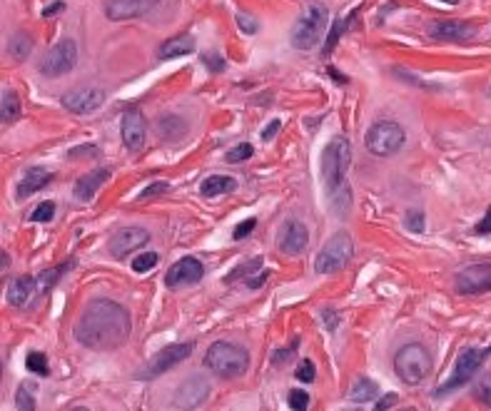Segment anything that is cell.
<instances>
[{"mask_svg":"<svg viewBox=\"0 0 491 411\" xmlns=\"http://www.w3.org/2000/svg\"><path fill=\"white\" fill-rule=\"evenodd\" d=\"M132 331L130 311L112 299H95L85 307L75 324V342L93 351H112L120 349Z\"/></svg>","mask_w":491,"mask_h":411,"instance_id":"obj_1","label":"cell"},{"mask_svg":"<svg viewBox=\"0 0 491 411\" xmlns=\"http://www.w3.org/2000/svg\"><path fill=\"white\" fill-rule=\"evenodd\" d=\"M349 162H352L349 140L347 137H332L327 147L322 149V180L334 214L347 212L349 202H352V194H349L347 187Z\"/></svg>","mask_w":491,"mask_h":411,"instance_id":"obj_2","label":"cell"},{"mask_svg":"<svg viewBox=\"0 0 491 411\" xmlns=\"http://www.w3.org/2000/svg\"><path fill=\"white\" fill-rule=\"evenodd\" d=\"M205 364L220 379H237L249 367V354L230 342H215L205 354Z\"/></svg>","mask_w":491,"mask_h":411,"instance_id":"obj_3","label":"cell"},{"mask_svg":"<svg viewBox=\"0 0 491 411\" xmlns=\"http://www.w3.org/2000/svg\"><path fill=\"white\" fill-rule=\"evenodd\" d=\"M394 372L404 384L417 386L431 374V354L422 344H407L394 356Z\"/></svg>","mask_w":491,"mask_h":411,"instance_id":"obj_4","label":"cell"},{"mask_svg":"<svg viewBox=\"0 0 491 411\" xmlns=\"http://www.w3.org/2000/svg\"><path fill=\"white\" fill-rule=\"evenodd\" d=\"M327 18L330 10L322 3H310L302 12V18L292 28V45L297 50H312L319 43L324 28H327Z\"/></svg>","mask_w":491,"mask_h":411,"instance_id":"obj_5","label":"cell"},{"mask_svg":"<svg viewBox=\"0 0 491 411\" xmlns=\"http://www.w3.org/2000/svg\"><path fill=\"white\" fill-rule=\"evenodd\" d=\"M355 255V242L347 232H337V235L330 237V242L319 249L317 262H314V269L319 274H334L347 264Z\"/></svg>","mask_w":491,"mask_h":411,"instance_id":"obj_6","label":"cell"},{"mask_svg":"<svg viewBox=\"0 0 491 411\" xmlns=\"http://www.w3.org/2000/svg\"><path fill=\"white\" fill-rule=\"evenodd\" d=\"M404 140H407V135H404V130H402V125L392 122V120H384V122H377L369 127L367 137H364V145H367V149L372 152V155L389 157L402 149Z\"/></svg>","mask_w":491,"mask_h":411,"instance_id":"obj_7","label":"cell"},{"mask_svg":"<svg viewBox=\"0 0 491 411\" xmlns=\"http://www.w3.org/2000/svg\"><path fill=\"white\" fill-rule=\"evenodd\" d=\"M486 356H489V351H486V349H476V347L464 349V351L459 354V359H456L452 376H449V379L444 381V384L439 386V389H436L434 396H442V394L454 392V389L464 386L467 381H472V376L481 369V364H484Z\"/></svg>","mask_w":491,"mask_h":411,"instance_id":"obj_8","label":"cell"},{"mask_svg":"<svg viewBox=\"0 0 491 411\" xmlns=\"http://www.w3.org/2000/svg\"><path fill=\"white\" fill-rule=\"evenodd\" d=\"M75 62H78V45L68 37L48 50V55L40 62V73L45 77H62L75 68Z\"/></svg>","mask_w":491,"mask_h":411,"instance_id":"obj_9","label":"cell"},{"mask_svg":"<svg viewBox=\"0 0 491 411\" xmlns=\"http://www.w3.org/2000/svg\"><path fill=\"white\" fill-rule=\"evenodd\" d=\"M62 107L75 115H87V112H95L102 102H105V90L98 85H82L75 87L70 93L62 95Z\"/></svg>","mask_w":491,"mask_h":411,"instance_id":"obj_10","label":"cell"},{"mask_svg":"<svg viewBox=\"0 0 491 411\" xmlns=\"http://www.w3.org/2000/svg\"><path fill=\"white\" fill-rule=\"evenodd\" d=\"M190 354H193V344L190 342L170 344V347H165L162 351H157V354L152 356V361H150L148 369L143 372V379H155V376H160V374L170 372V369L177 367V364L185 361Z\"/></svg>","mask_w":491,"mask_h":411,"instance_id":"obj_11","label":"cell"},{"mask_svg":"<svg viewBox=\"0 0 491 411\" xmlns=\"http://www.w3.org/2000/svg\"><path fill=\"white\" fill-rule=\"evenodd\" d=\"M148 242H150L148 230H143V227H123V230H118L110 237L107 249H110V255L115 259H125V257L132 255L135 249H140Z\"/></svg>","mask_w":491,"mask_h":411,"instance_id":"obj_12","label":"cell"},{"mask_svg":"<svg viewBox=\"0 0 491 411\" xmlns=\"http://www.w3.org/2000/svg\"><path fill=\"white\" fill-rule=\"evenodd\" d=\"M491 289V262L472 264L456 274V292L459 294H481Z\"/></svg>","mask_w":491,"mask_h":411,"instance_id":"obj_13","label":"cell"},{"mask_svg":"<svg viewBox=\"0 0 491 411\" xmlns=\"http://www.w3.org/2000/svg\"><path fill=\"white\" fill-rule=\"evenodd\" d=\"M210 396V384L202 376H190L187 381H182V386L175 392V406L182 409H197L205 404V399Z\"/></svg>","mask_w":491,"mask_h":411,"instance_id":"obj_14","label":"cell"},{"mask_svg":"<svg viewBox=\"0 0 491 411\" xmlns=\"http://www.w3.org/2000/svg\"><path fill=\"white\" fill-rule=\"evenodd\" d=\"M202 274H205V267H202V262H197L195 257H182L168 269L165 274V282L168 286H180V284H195V282L202 280Z\"/></svg>","mask_w":491,"mask_h":411,"instance_id":"obj_15","label":"cell"},{"mask_svg":"<svg viewBox=\"0 0 491 411\" xmlns=\"http://www.w3.org/2000/svg\"><path fill=\"white\" fill-rule=\"evenodd\" d=\"M310 242V232L299 219H287L280 232V249L285 255H302Z\"/></svg>","mask_w":491,"mask_h":411,"instance_id":"obj_16","label":"cell"},{"mask_svg":"<svg viewBox=\"0 0 491 411\" xmlns=\"http://www.w3.org/2000/svg\"><path fill=\"white\" fill-rule=\"evenodd\" d=\"M429 35L434 40H469L476 35V28L464 20H439L429 28Z\"/></svg>","mask_w":491,"mask_h":411,"instance_id":"obj_17","label":"cell"},{"mask_svg":"<svg viewBox=\"0 0 491 411\" xmlns=\"http://www.w3.org/2000/svg\"><path fill=\"white\" fill-rule=\"evenodd\" d=\"M157 0H107V18L110 20H127V18H137L148 12L150 8H155Z\"/></svg>","mask_w":491,"mask_h":411,"instance_id":"obj_18","label":"cell"},{"mask_svg":"<svg viewBox=\"0 0 491 411\" xmlns=\"http://www.w3.org/2000/svg\"><path fill=\"white\" fill-rule=\"evenodd\" d=\"M123 143L127 149H140L145 145V118L140 112L130 110L123 118Z\"/></svg>","mask_w":491,"mask_h":411,"instance_id":"obj_19","label":"cell"},{"mask_svg":"<svg viewBox=\"0 0 491 411\" xmlns=\"http://www.w3.org/2000/svg\"><path fill=\"white\" fill-rule=\"evenodd\" d=\"M107 180H110V170H107V167H98V170L87 172L85 177H80V180L75 182L73 194L78 199H82V202H90V199L95 197V192H98L100 187H102V182H107Z\"/></svg>","mask_w":491,"mask_h":411,"instance_id":"obj_20","label":"cell"},{"mask_svg":"<svg viewBox=\"0 0 491 411\" xmlns=\"http://www.w3.org/2000/svg\"><path fill=\"white\" fill-rule=\"evenodd\" d=\"M50 180H53V172H50V170L30 167L28 172L23 174V180H20V185H18V197H20V199L30 197L33 192L43 190V187L48 185Z\"/></svg>","mask_w":491,"mask_h":411,"instance_id":"obj_21","label":"cell"},{"mask_svg":"<svg viewBox=\"0 0 491 411\" xmlns=\"http://www.w3.org/2000/svg\"><path fill=\"white\" fill-rule=\"evenodd\" d=\"M35 280L33 277H18V280H12L10 286H8V302L12 307H23L30 302L33 292H35Z\"/></svg>","mask_w":491,"mask_h":411,"instance_id":"obj_22","label":"cell"},{"mask_svg":"<svg viewBox=\"0 0 491 411\" xmlns=\"http://www.w3.org/2000/svg\"><path fill=\"white\" fill-rule=\"evenodd\" d=\"M235 187H237L235 177H227V174H212V177L202 180V185H199V194H202V197H217V194L232 192Z\"/></svg>","mask_w":491,"mask_h":411,"instance_id":"obj_23","label":"cell"},{"mask_svg":"<svg viewBox=\"0 0 491 411\" xmlns=\"http://www.w3.org/2000/svg\"><path fill=\"white\" fill-rule=\"evenodd\" d=\"M193 50H195L193 37L177 35V37H172V40H168V43H162L160 57H165V60H170V57H182V55H190Z\"/></svg>","mask_w":491,"mask_h":411,"instance_id":"obj_24","label":"cell"},{"mask_svg":"<svg viewBox=\"0 0 491 411\" xmlns=\"http://www.w3.org/2000/svg\"><path fill=\"white\" fill-rule=\"evenodd\" d=\"M377 384H374L372 379H367V376H361V379L355 381V386H352V392H349V401L352 404H367V401H372L374 396H377Z\"/></svg>","mask_w":491,"mask_h":411,"instance_id":"obj_25","label":"cell"},{"mask_svg":"<svg viewBox=\"0 0 491 411\" xmlns=\"http://www.w3.org/2000/svg\"><path fill=\"white\" fill-rule=\"evenodd\" d=\"M20 112H23L20 98L12 90H6V93L0 95V120L3 122H15L20 118Z\"/></svg>","mask_w":491,"mask_h":411,"instance_id":"obj_26","label":"cell"},{"mask_svg":"<svg viewBox=\"0 0 491 411\" xmlns=\"http://www.w3.org/2000/svg\"><path fill=\"white\" fill-rule=\"evenodd\" d=\"M30 50H33V37L23 30L15 33V35L10 37V43H8V53H10L12 60H28Z\"/></svg>","mask_w":491,"mask_h":411,"instance_id":"obj_27","label":"cell"},{"mask_svg":"<svg viewBox=\"0 0 491 411\" xmlns=\"http://www.w3.org/2000/svg\"><path fill=\"white\" fill-rule=\"evenodd\" d=\"M25 367H28V372L37 374V376H48V359H45V354H40V351H30L28 354V359H25Z\"/></svg>","mask_w":491,"mask_h":411,"instance_id":"obj_28","label":"cell"},{"mask_svg":"<svg viewBox=\"0 0 491 411\" xmlns=\"http://www.w3.org/2000/svg\"><path fill=\"white\" fill-rule=\"evenodd\" d=\"M157 262H160L157 252H145V255L135 257V262H132V269H135L137 274H148L150 269L157 267Z\"/></svg>","mask_w":491,"mask_h":411,"instance_id":"obj_29","label":"cell"},{"mask_svg":"<svg viewBox=\"0 0 491 411\" xmlns=\"http://www.w3.org/2000/svg\"><path fill=\"white\" fill-rule=\"evenodd\" d=\"M474 394H476V399H479L484 406H491V374H486V376H481V379L476 381Z\"/></svg>","mask_w":491,"mask_h":411,"instance_id":"obj_30","label":"cell"},{"mask_svg":"<svg viewBox=\"0 0 491 411\" xmlns=\"http://www.w3.org/2000/svg\"><path fill=\"white\" fill-rule=\"evenodd\" d=\"M15 406L18 409H23V411H33L35 409V396H33V392H30V386H20L18 389V394H15Z\"/></svg>","mask_w":491,"mask_h":411,"instance_id":"obj_31","label":"cell"},{"mask_svg":"<svg viewBox=\"0 0 491 411\" xmlns=\"http://www.w3.org/2000/svg\"><path fill=\"white\" fill-rule=\"evenodd\" d=\"M252 155H255V149H252V145L242 143V145H237V147H232L230 152H227V162H230V165H237V162L249 160V157H252Z\"/></svg>","mask_w":491,"mask_h":411,"instance_id":"obj_32","label":"cell"},{"mask_svg":"<svg viewBox=\"0 0 491 411\" xmlns=\"http://www.w3.org/2000/svg\"><path fill=\"white\" fill-rule=\"evenodd\" d=\"M55 214V205L53 202H43V205H37L30 214V222H50Z\"/></svg>","mask_w":491,"mask_h":411,"instance_id":"obj_33","label":"cell"},{"mask_svg":"<svg viewBox=\"0 0 491 411\" xmlns=\"http://www.w3.org/2000/svg\"><path fill=\"white\" fill-rule=\"evenodd\" d=\"M307 406H310V394L302 392V389H292V392H289V409L305 411Z\"/></svg>","mask_w":491,"mask_h":411,"instance_id":"obj_34","label":"cell"},{"mask_svg":"<svg viewBox=\"0 0 491 411\" xmlns=\"http://www.w3.org/2000/svg\"><path fill=\"white\" fill-rule=\"evenodd\" d=\"M314 376H317V369H314V364H312L310 359H302V364L297 367V379L305 381V384H312V381H314Z\"/></svg>","mask_w":491,"mask_h":411,"instance_id":"obj_35","label":"cell"},{"mask_svg":"<svg viewBox=\"0 0 491 411\" xmlns=\"http://www.w3.org/2000/svg\"><path fill=\"white\" fill-rule=\"evenodd\" d=\"M168 190H170L168 182H152V185H148L143 192H140V202H148V199L157 197V194H162V192H168Z\"/></svg>","mask_w":491,"mask_h":411,"instance_id":"obj_36","label":"cell"},{"mask_svg":"<svg viewBox=\"0 0 491 411\" xmlns=\"http://www.w3.org/2000/svg\"><path fill=\"white\" fill-rule=\"evenodd\" d=\"M407 230L424 232V214L419 210H409V212H407Z\"/></svg>","mask_w":491,"mask_h":411,"instance_id":"obj_37","label":"cell"},{"mask_svg":"<svg viewBox=\"0 0 491 411\" xmlns=\"http://www.w3.org/2000/svg\"><path fill=\"white\" fill-rule=\"evenodd\" d=\"M342 28H344V20L339 18L334 23V28H332L330 37H327V48H324V55H330L332 50H334V45H337V40H339V33H342Z\"/></svg>","mask_w":491,"mask_h":411,"instance_id":"obj_38","label":"cell"},{"mask_svg":"<svg viewBox=\"0 0 491 411\" xmlns=\"http://www.w3.org/2000/svg\"><path fill=\"white\" fill-rule=\"evenodd\" d=\"M237 25H240V30H244V33H257V20L252 18V15L240 12V15H237Z\"/></svg>","mask_w":491,"mask_h":411,"instance_id":"obj_39","label":"cell"},{"mask_svg":"<svg viewBox=\"0 0 491 411\" xmlns=\"http://www.w3.org/2000/svg\"><path fill=\"white\" fill-rule=\"evenodd\" d=\"M62 269H53V272H43L40 277H37V282L35 284L40 286V289H48V286H53L55 284V280H57V274H60Z\"/></svg>","mask_w":491,"mask_h":411,"instance_id":"obj_40","label":"cell"},{"mask_svg":"<svg viewBox=\"0 0 491 411\" xmlns=\"http://www.w3.org/2000/svg\"><path fill=\"white\" fill-rule=\"evenodd\" d=\"M255 224H257V219H244V224H237L235 227L232 237H235V239H242V237H247L249 232L255 230Z\"/></svg>","mask_w":491,"mask_h":411,"instance_id":"obj_41","label":"cell"},{"mask_svg":"<svg viewBox=\"0 0 491 411\" xmlns=\"http://www.w3.org/2000/svg\"><path fill=\"white\" fill-rule=\"evenodd\" d=\"M280 130H282V120H272V122L262 130V143H269V140H272V137L277 135Z\"/></svg>","mask_w":491,"mask_h":411,"instance_id":"obj_42","label":"cell"},{"mask_svg":"<svg viewBox=\"0 0 491 411\" xmlns=\"http://www.w3.org/2000/svg\"><path fill=\"white\" fill-rule=\"evenodd\" d=\"M474 232H476V235H491V207L486 210L484 219H481V222L474 227Z\"/></svg>","mask_w":491,"mask_h":411,"instance_id":"obj_43","label":"cell"},{"mask_svg":"<svg viewBox=\"0 0 491 411\" xmlns=\"http://www.w3.org/2000/svg\"><path fill=\"white\" fill-rule=\"evenodd\" d=\"M322 319H324V324H327V329H337V322H339V317H337V311L324 309V311H322Z\"/></svg>","mask_w":491,"mask_h":411,"instance_id":"obj_44","label":"cell"},{"mask_svg":"<svg viewBox=\"0 0 491 411\" xmlns=\"http://www.w3.org/2000/svg\"><path fill=\"white\" fill-rule=\"evenodd\" d=\"M397 404V394H386L384 399H382V401H377V409H392V406Z\"/></svg>","mask_w":491,"mask_h":411,"instance_id":"obj_45","label":"cell"},{"mask_svg":"<svg viewBox=\"0 0 491 411\" xmlns=\"http://www.w3.org/2000/svg\"><path fill=\"white\" fill-rule=\"evenodd\" d=\"M60 10H65V3H60V0H55L53 6H48L43 10V18H50V15H55V12H60Z\"/></svg>","mask_w":491,"mask_h":411,"instance_id":"obj_46","label":"cell"},{"mask_svg":"<svg viewBox=\"0 0 491 411\" xmlns=\"http://www.w3.org/2000/svg\"><path fill=\"white\" fill-rule=\"evenodd\" d=\"M78 155H98V147H75V149H70V157H78Z\"/></svg>","mask_w":491,"mask_h":411,"instance_id":"obj_47","label":"cell"},{"mask_svg":"<svg viewBox=\"0 0 491 411\" xmlns=\"http://www.w3.org/2000/svg\"><path fill=\"white\" fill-rule=\"evenodd\" d=\"M267 277H269L267 272L262 274V277H249V280H247V284L252 286V289H255V286H262V284H265V280H267Z\"/></svg>","mask_w":491,"mask_h":411,"instance_id":"obj_48","label":"cell"},{"mask_svg":"<svg viewBox=\"0 0 491 411\" xmlns=\"http://www.w3.org/2000/svg\"><path fill=\"white\" fill-rule=\"evenodd\" d=\"M207 60H210V68H212V70H222V68H224V62L220 60V57H215V55H207Z\"/></svg>","mask_w":491,"mask_h":411,"instance_id":"obj_49","label":"cell"},{"mask_svg":"<svg viewBox=\"0 0 491 411\" xmlns=\"http://www.w3.org/2000/svg\"><path fill=\"white\" fill-rule=\"evenodd\" d=\"M8 262H10V259H8V255L3 252V249H0V269H6V267H8Z\"/></svg>","mask_w":491,"mask_h":411,"instance_id":"obj_50","label":"cell"},{"mask_svg":"<svg viewBox=\"0 0 491 411\" xmlns=\"http://www.w3.org/2000/svg\"><path fill=\"white\" fill-rule=\"evenodd\" d=\"M444 3H452V6H456V3H459V0H444Z\"/></svg>","mask_w":491,"mask_h":411,"instance_id":"obj_51","label":"cell"},{"mask_svg":"<svg viewBox=\"0 0 491 411\" xmlns=\"http://www.w3.org/2000/svg\"><path fill=\"white\" fill-rule=\"evenodd\" d=\"M0 376H3V361H0Z\"/></svg>","mask_w":491,"mask_h":411,"instance_id":"obj_52","label":"cell"}]
</instances>
